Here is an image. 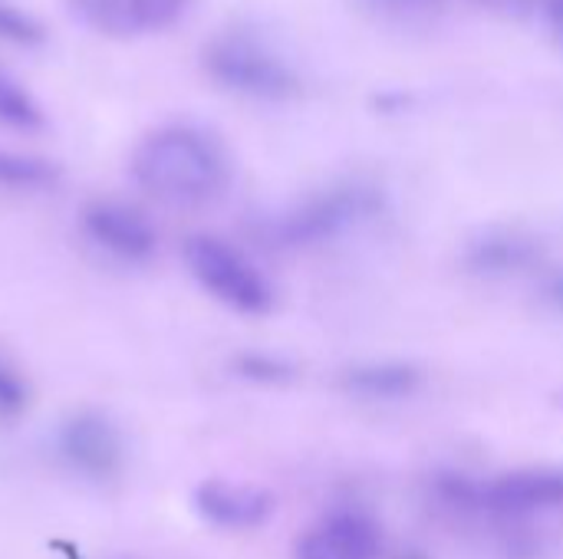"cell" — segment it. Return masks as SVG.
<instances>
[{
    "label": "cell",
    "instance_id": "obj_2",
    "mask_svg": "<svg viewBox=\"0 0 563 559\" xmlns=\"http://www.w3.org/2000/svg\"><path fill=\"white\" fill-rule=\"evenodd\" d=\"M208 76L244 99H290L300 89L294 66L254 30V26H224L205 46Z\"/></svg>",
    "mask_w": 563,
    "mask_h": 559
},
{
    "label": "cell",
    "instance_id": "obj_16",
    "mask_svg": "<svg viewBox=\"0 0 563 559\" xmlns=\"http://www.w3.org/2000/svg\"><path fill=\"white\" fill-rule=\"evenodd\" d=\"M30 405V385L26 379L0 359V418H13Z\"/></svg>",
    "mask_w": 563,
    "mask_h": 559
},
{
    "label": "cell",
    "instance_id": "obj_15",
    "mask_svg": "<svg viewBox=\"0 0 563 559\" xmlns=\"http://www.w3.org/2000/svg\"><path fill=\"white\" fill-rule=\"evenodd\" d=\"M46 36L43 23L36 16H30L26 10L0 0V40L13 43V46H40Z\"/></svg>",
    "mask_w": 563,
    "mask_h": 559
},
{
    "label": "cell",
    "instance_id": "obj_19",
    "mask_svg": "<svg viewBox=\"0 0 563 559\" xmlns=\"http://www.w3.org/2000/svg\"><path fill=\"white\" fill-rule=\"evenodd\" d=\"M544 16H548L554 36L563 43V0H548V3H544Z\"/></svg>",
    "mask_w": 563,
    "mask_h": 559
},
{
    "label": "cell",
    "instance_id": "obj_18",
    "mask_svg": "<svg viewBox=\"0 0 563 559\" xmlns=\"http://www.w3.org/2000/svg\"><path fill=\"white\" fill-rule=\"evenodd\" d=\"M238 372L247 376V379H257V382H274V379H284V376H287V369H284L277 359H271V356H254V353L238 359Z\"/></svg>",
    "mask_w": 563,
    "mask_h": 559
},
{
    "label": "cell",
    "instance_id": "obj_8",
    "mask_svg": "<svg viewBox=\"0 0 563 559\" xmlns=\"http://www.w3.org/2000/svg\"><path fill=\"white\" fill-rule=\"evenodd\" d=\"M201 521L221 530H254L274 514V497L264 488L254 484H234V481H201L191 497Z\"/></svg>",
    "mask_w": 563,
    "mask_h": 559
},
{
    "label": "cell",
    "instance_id": "obj_20",
    "mask_svg": "<svg viewBox=\"0 0 563 559\" xmlns=\"http://www.w3.org/2000/svg\"><path fill=\"white\" fill-rule=\"evenodd\" d=\"M544 293H548V300H551L554 306H561V310H563V270H561V273H554V277L548 280Z\"/></svg>",
    "mask_w": 563,
    "mask_h": 559
},
{
    "label": "cell",
    "instance_id": "obj_7",
    "mask_svg": "<svg viewBox=\"0 0 563 559\" xmlns=\"http://www.w3.org/2000/svg\"><path fill=\"white\" fill-rule=\"evenodd\" d=\"M82 231L96 247H102L112 257L129 260V264L148 260L158 247V234H155L152 221L139 208H129L122 201L86 204L82 208Z\"/></svg>",
    "mask_w": 563,
    "mask_h": 559
},
{
    "label": "cell",
    "instance_id": "obj_14",
    "mask_svg": "<svg viewBox=\"0 0 563 559\" xmlns=\"http://www.w3.org/2000/svg\"><path fill=\"white\" fill-rule=\"evenodd\" d=\"M43 122V109L30 96V89L0 66V125L16 132H40Z\"/></svg>",
    "mask_w": 563,
    "mask_h": 559
},
{
    "label": "cell",
    "instance_id": "obj_1",
    "mask_svg": "<svg viewBox=\"0 0 563 559\" xmlns=\"http://www.w3.org/2000/svg\"><path fill=\"white\" fill-rule=\"evenodd\" d=\"M132 178L142 191L165 204H208L231 181V155L224 142L191 122L152 128L132 152Z\"/></svg>",
    "mask_w": 563,
    "mask_h": 559
},
{
    "label": "cell",
    "instance_id": "obj_17",
    "mask_svg": "<svg viewBox=\"0 0 563 559\" xmlns=\"http://www.w3.org/2000/svg\"><path fill=\"white\" fill-rule=\"evenodd\" d=\"M360 3L379 16H419L435 10L442 0H360Z\"/></svg>",
    "mask_w": 563,
    "mask_h": 559
},
{
    "label": "cell",
    "instance_id": "obj_3",
    "mask_svg": "<svg viewBox=\"0 0 563 559\" xmlns=\"http://www.w3.org/2000/svg\"><path fill=\"white\" fill-rule=\"evenodd\" d=\"M188 273L205 293L244 316H264L274 306V290L267 277L228 241L211 234H195L181 247Z\"/></svg>",
    "mask_w": 563,
    "mask_h": 559
},
{
    "label": "cell",
    "instance_id": "obj_10",
    "mask_svg": "<svg viewBox=\"0 0 563 559\" xmlns=\"http://www.w3.org/2000/svg\"><path fill=\"white\" fill-rule=\"evenodd\" d=\"M379 530L369 517L340 511L320 521L297 544V559H376Z\"/></svg>",
    "mask_w": 563,
    "mask_h": 559
},
{
    "label": "cell",
    "instance_id": "obj_12",
    "mask_svg": "<svg viewBox=\"0 0 563 559\" xmlns=\"http://www.w3.org/2000/svg\"><path fill=\"white\" fill-rule=\"evenodd\" d=\"M340 385L356 399L396 402V399H409L419 392L422 372L409 362H363V366L346 369Z\"/></svg>",
    "mask_w": 563,
    "mask_h": 559
},
{
    "label": "cell",
    "instance_id": "obj_5",
    "mask_svg": "<svg viewBox=\"0 0 563 559\" xmlns=\"http://www.w3.org/2000/svg\"><path fill=\"white\" fill-rule=\"evenodd\" d=\"M56 455L73 474L106 484L119 478L125 465V441H122V432L112 425V418H106L102 412L82 409L59 422Z\"/></svg>",
    "mask_w": 563,
    "mask_h": 559
},
{
    "label": "cell",
    "instance_id": "obj_11",
    "mask_svg": "<svg viewBox=\"0 0 563 559\" xmlns=\"http://www.w3.org/2000/svg\"><path fill=\"white\" fill-rule=\"evenodd\" d=\"M538 244L518 231H485L482 237H475L465 250V264L475 273L485 277H508L525 270L528 264L538 260Z\"/></svg>",
    "mask_w": 563,
    "mask_h": 559
},
{
    "label": "cell",
    "instance_id": "obj_13",
    "mask_svg": "<svg viewBox=\"0 0 563 559\" xmlns=\"http://www.w3.org/2000/svg\"><path fill=\"white\" fill-rule=\"evenodd\" d=\"M56 178H59V168L53 161L36 158V155H23V152L0 148V188L43 191V188H53Z\"/></svg>",
    "mask_w": 563,
    "mask_h": 559
},
{
    "label": "cell",
    "instance_id": "obj_4",
    "mask_svg": "<svg viewBox=\"0 0 563 559\" xmlns=\"http://www.w3.org/2000/svg\"><path fill=\"white\" fill-rule=\"evenodd\" d=\"M379 194L366 185H343L320 191L307 201H300L294 211L280 214L271 224V237L287 247H303V244H320L327 237L343 234L346 227L366 221L376 214Z\"/></svg>",
    "mask_w": 563,
    "mask_h": 559
},
{
    "label": "cell",
    "instance_id": "obj_9",
    "mask_svg": "<svg viewBox=\"0 0 563 559\" xmlns=\"http://www.w3.org/2000/svg\"><path fill=\"white\" fill-rule=\"evenodd\" d=\"M191 0H73L76 13L109 36H135L168 30L181 20Z\"/></svg>",
    "mask_w": 563,
    "mask_h": 559
},
{
    "label": "cell",
    "instance_id": "obj_6",
    "mask_svg": "<svg viewBox=\"0 0 563 559\" xmlns=\"http://www.w3.org/2000/svg\"><path fill=\"white\" fill-rule=\"evenodd\" d=\"M475 504L501 517H531L563 507V468L508 471L485 488H472Z\"/></svg>",
    "mask_w": 563,
    "mask_h": 559
}]
</instances>
